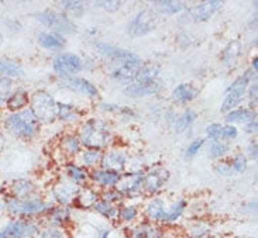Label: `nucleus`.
<instances>
[{
    "label": "nucleus",
    "mask_w": 258,
    "mask_h": 238,
    "mask_svg": "<svg viewBox=\"0 0 258 238\" xmlns=\"http://www.w3.org/2000/svg\"><path fill=\"white\" fill-rule=\"evenodd\" d=\"M109 73L119 84L130 85L134 82L136 72L141 62H112L109 61Z\"/></svg>",
    "instance_id": "4468645a"
},
{
    "label": "nucleus",
    "mask_w": 258,
    "mask_h": 238,
    "mask_svg": "<svg viewBox=\"0 0 258 238\" xmlns=\"http://www.w3.org/2000/svg\"><path fill=\"white\" fill-rule=\"evenodd\" d=\"M139 217V209L136 206H121L117 213V218L124 224H132Z\"/></svg>",
    "instance_id": "a19ab883"
},
{
    "label": "nucleus",
    "mask_w": 258,
    "mask_h": 238,
    "mask_svg": "<svg viewBox=\"0 0 258 238\" xmlns=\"http://www.w3.org/2000/svg\"><path fill=\"white\" fill-rule=\"evenodd\" d=\"M61 149L63 151V154L67 156H75L81 152L82 145H81V141L78 138L77 135L74 134H67L61 138Z\"/></svg>",
    "instance_id": "72a5a7b5"
},
{
    "label": "nucleus",
    "mask_w": 258,
    "mask_h": 238,
    "mask_svg": "<svg viewBox=\"0 0 258 238\" xmlns=\"http://www.w3.org/2000/svg\"><path fill=\"white\" fill-rule=\"evenodd\" d=\"M257 154H258V145L257 141H251L248 145H247V149H245V158L247 160H252L255 161L257 160Z\"/></svg>",
    "instance_id": "864d4df0"
},
{
    "label": "nucleus",
    "mask_w": 258,
    "mask_h": 238,
    "mask_svg": "<svg viewBox=\"0 0 258 238\" xmlns=\"http://www.w3.org/2000/svg\"><path fill=\"white\" fill-rule=\"evenodd\" d=\"M48 225H55V227H63L65 223L71 221L72 217V209L70 206H55L48 211Z\"/></svg>",
    "instance_id": "a878e982"
},
{
    "label": "nucleus",
    "mask_w": 258,
    "mask_h": 238,
    "mask_svg": "<svg viewBox=\"0 0 258 238\" xmlns=\"http://www.w3.org/2000/svg\"><path fill=\"white\" fill-rule=\"evenodd\" d=\"M99 200H100V193L96 189L89 188V186L81 188L79 192H78L77 199H75L78 206L79 207H84V209H89V207L93 209V206L98 203Z\"/></svg>",
    "instance_id": "bb28decb"
},
{
    "label": "nucleus",
    "mask_w": 258,
    "mask_h": 238,
    "mask_svg": "<svg viewBox=\"0 0 258 238\" xmlns=\"http://www.w3.org/2000/svg\"><path fill=\"white\" fill-rule=\"evenodd\" d=\"M30 109L40 124H51L58 117V102L47 91H37L30 96Z\"/></svg>",
    "instance_id": "20e7f679"
},
{
    "label": "nucleus",
    "mask_w": 258,
    "mask_h": 238,
    "mask_svg": "<svg viewBox=\"0 0 258 238\" xmlns=\"http://www.w3.org/2000/svg\"><path fill=\"white\" fill-rule=\"evenodd\" d=\"M5 210H7L10 214L20 218H31L37 214H44L48 213L54 206L51 202L42 200L40 196L28 197V199H13L7 197L3 203Z\"/></svg>",
    "instance_id": "7ed1b4c3"
},
{
    "label": "nucleus",
    "mask_w": 258,
    "mask_h": 238,
    "mask_svg": "<svg viewBox=\"0 0 258 238\" xmlns=\"http://www.w3.org/2000/svg\"><path fill=\"white\" fill-rule=\"evenodd\" d=\"M12 93H13V79L0 76V107L6 106Z\"/></svg>",
    "instance_id": "37998d69"
},
{
    "label": "nucleus",
    "mask_w": 258,
    "mask_h": 238,
    "mask_svg": "<svg viewBox=\"0 0 258 238\" xmlns=\"http://www.w3.org/2000/svg\"><path fill=\"white\" fill-rule=\"evenodd\" d=\"M62 9L67 12V13L75 17V19H79L82 17V14L85 13V9H86V3L84 2H62L61 3Z\"/></svg>",
    "instance_id": "79ce46f5"
},
{
    "label": "nucleus",
    "mask_w": 258,
    "mask_h": 238,
    "mask_svg": "<svg viewBox=\"0 0 258 238\" xmlns=\"http://www.w3.org/2000/svg\"><path fill=\"white\" fill-rule=\"evenodd\" d=\"M241 51H243L241 42L238 40H233L227 44V47L222 52V62L229 68L236 66L240 61V58H241Z\"/></svg>",
    "instance_id": "393cba45"
},
{
    "label": "nucleus",
    "mask_w": 258,
    "mask_h": 238,
    "mask_svg": "<svg viewBox=\"0 0 258 238\" xmlns=\"http://www.w3.org/2000/svg\"><path fill=\"white\" fill-rule=\"evenodd\" d=\"M215 172H216L219 176L234 175V174H233V169H231L230 161H222V160L215 165Z\"/></svg>",
    "instance_id": "3c124183"
},
{
    "label": "nucleus",
    "mask_w": 258,
    "mask_h": 238,
    "mask_svg": "<svg viewBox=\"0 0 258 238\" xmlns=\"http://www.w3.org/2000/svg\"><path fill=\"white\" fill-rule=\"evenodd\" d=\"M186 207H188V202H186V199L179 197L176 202L172 203L171 207H168L165 224H174L175 221H176V220H179V217H181L182 214L185 213Z\"/></svg>",
    "instance_id": "f704fd0d"
},
{
    "label": "nucleus",
    "mask_w": 258,
    "mask_h": 238,
    "mask_svg": "<svg viewBox=\"0 0 258 238\" xmlns=\"http://www.w3.org/2000/svg\"><path fill=\"white\" fill-rule=\"evenodd\" d=\"M203 144H205V140H203V138H196V140H194L192 142H189V145L186 147V151H185V158H186V160H192V158L201 151V148L203 147Z\"/></svg>",
    "instance_id": "09e8293b"
},
{
    "label": "nucleus",
    "mask_w": 258,
    "mask_h": 238,
    "mask_svg": "<svg viewBox=\"0 0 258 238\" xmlns=\"http://www.w3.org/2000/svg\"><path fill=\"white\" fill-rule=\"evenodd\" d=\"M92 47L98 54L106 56L112 62H141V58L137 54L127 51V49L119 48V47L107 44V42L95 41L92 42Z\"/></svg>",
    "instance_id": "1a4fd4ad"
},
{
    "label": "nucleus",
    "mask_w": 258,
    "mask_h": 238,
    "mask_svg": "<svg viewBox=\"0 0 258 238\" xmlns=\"http://www.w3.org/2000/svg\"><path fill=\"white\" fill-rule=\"evenodd\" d=\"M35 20L42 23L44 26L52 30V33L63 35L75 33V26L71 21V19L67 14L59 13L55 10H44V12H37L34 13Z\"/></svg>",
    "instance_id": "0eeeda50"
},
{
    "label": "nucleus",
    "mask_w": 258,
    "mask_h": 238,
    "mask_svg": "<svg viewBox=\"0 0 258 238\" xmlns=\"http://www.w3.org/2000/svg\"><path fill=\"white\" fill-rule=\"evenodd\" d=\"M78 155H79V165L84 167L85 169H89L96 168L98 165H100L103 152L95 148H85V149H81V152Z\"/></svg>",
    "instance_id": "cd10ccee"
},
{
    "label": "nucleus",
    "mask_w": 258,
    "mask_h": 238,
    "mask_svg": "<svg viewBox=\"0 0 258 238\" xmlns=\"http://www.w3.org/2000/svg\"><path fill=\"white\" fill-rule=\"evenodd\" d=\"M257 68H258V56H254L251 61V69L254 72H257Z\"/></svg>",
    "instance_id": "13d9d810"
},
{
    "label": "nucleus",
    "mask_w": 258,
    "mask_h": 238,
    "mask_svg": "<svg viewBox=\"0 0 258 238\" xmlns=\"http://www.w3.org/2000/svg\"><path fill=\"white\" fill-rule=\"evenodd\" d=\"M199 95V91L192 84H181L175 88L171 93V100L175 105L185 106L195 100Z\"/></svg>",
    "instance_id": "aec40b11"
},
{
    "label": "nucleus",
    "mask_w": 258,
    "mask_h": 238,
    "mask_svg": "<svg viewBox=\"0 0 258 238\" xmlns=\"http://www.w3.org/2000/svg\"><path fill=\"white\" fill-rule=\"evenodd\" d=\"M127 155L126 149L123 148H110L102 155V161H100V167L102 169L106 171H112L116 174H123L127 167Z\"/></svg>",
    "instance_id": "9b49d317"
},
{
    "label": "nucleus",
    "mask_w": 258,
    "mask_h": 238,
    "mask_svg": "<svg viewBox=\"0 0 258 238\" xmlns=\"http://www.w3.org/2000/svg\"><path fill=\"white\" fill-rule=\"evenodd\" d=\"M89 179L95 183L96 186H100L103 189H112L116 186V183L119 182L120 174L112 172V171H106V169H93L89 174Z\"/></svg>",
    "instance_id": "6ab92c4d"
},
{
    "label": "nucleus",
    "mask_w": 258,
    "mask_h": 238,
    "mask_svg": "<svg viewBox=\"0 0 258 238\" xmlns=\"http://www.w3.org/2000/svg\"><path fill=\"white\" fill-rule=\"evenodd\" d=\"M3 128L7 134L13 135L19 140H33L40 133L41 124L31 112L30 107H26L20 112L6 114L3 120Z\"/></svg>",
    "instance_id": "f257e3e1"
},
{
    "label": "nucleus",
    "mask_w": 258,
    "mask_h": 238,
    "mask_svg": "<svg viewBox=\"0 0 258 238\" xmlns=\"http://www.w3.org/2000/svg\"><path fill=\"white\" fill-rule=\"evenodd\" d=\"M40 223L33 218H14L0 228V238H34Z\"/></svg>",
    "instance_id": "423d86ee"
},
{
    "label": "nucleus",
    "mask_w": 258,
    "mask_h": 238,
    "mask_svg": "<svg viewBox=\"0 0 258 238\" xmlns=\"http://www.w3.org/2000/svg\"><path fill=\"white\" fill-rule=\"evenodd\" d=\"M167 203L164 199L161 197H154L148 203H147L146 209H144V214H146L147 220L154 224H165V218H167Z\"/></svg>",
    "instance_id": "f3484780"
},
{
    "label": "nucleus",
    "mask_w": 258,
    "mask_h": 238,
    "mask_svg": "<svg viewBox=\"0 0 258 238\" xmlns=\"http://www.w3.org/2000/svg\"><path fill=\"white\" fill-rule=\"evenodd\" d=\"M82 186H78L77 183L71 182L70 179L61 181L56 185H54L52 188V197L55 199V202L58 204L62 206H70L71 203L75 202V199L78 196V192Z\"/></svg>",
    "instance_id": "2eb2a0df"
},
{
    "label": "nucleus",
    "mask_w": 258,
    "mask_h": 238,
    "mask_svg": "<svg viewBox=\"0 0 258 238\" xmlns=\"http://www.w3.org/2000/svg\"><path fill=\"white\" fill-rule=\"evenodd\" d=\"M2 42H3V35L0 34V44H2Z\"/></svg>",
    "instance_id": "052dcab7"
},
{
    "label": "nucleus",
    "mask_w": 258,
    "mask_h": 238,
    "mask_svg": "<svg viewBox=\"0 0 258 238\" xmlns=\"http://www.w3.org/2000/svg\"><path fill=\"white\" fill-rule=\"evenodd\" d=\"M210 232V225L205 221H195L189 228V235L194 238L206 237Z\"/></svg>",
    "instance_id": "a18cd8bd"
},
{
    "label": "nucleus",
    "mask_w": 258,
    "mask_h": 238,
    "mask_svg": "<svg viewBox=\"0 0 258 238\" xmlns=\"http://www.w3.org/2000/svg\"><path fill=\"white\" fill-rule=\"evenodd\" d=\"M99 109H100L102 112H109V113L116 112V113H119L120 106L119 105H112V103H100V105H99Z\"/></svg>",
    "instance_id": "6e6d98bb"
},
{
    "label": "nucleus",
    "mask_w": 258,
    "mask_h": 238,
    "mask_svg": "<svg viewBox=\"0 0 258 238\" xmlns=\"http://www.w3.org/2000/svg\"><path fill=\"white\" fill-rule=\"evenodd\" d=\"M78 138L85 148L103 149L112 141V128L103 119H89L79 128Z\"/></svg>",
    "instance_id": "f03ea898"
},
{
    "label": "nucleus",
    "mask_w": 258,
    "mask_h": 238,
    "mask_svg": "<svg viewBox=\"0 0 258 238\" xmlns=\"http://www.w3.org/2000/svg\"><path fill=\"white\" fill-rule=\"evenodd\" d=\"M230 161V165H231V169H233V174L234 175H238V174H243L247 171V167H248V160L245 158V155L243 152H238L236 154Z\"/></svg>",
    "instance_id": "c03bdc74"
},
{
    "label": "nucleus",
    "mask_w": 258,
    "mask_h": 238,
    "mask_svg": "<svg viewBox=\"0 0 258 238\" xmlns=\"http://www.w3.org/2000/svg\"><path fill=\"white\" fill-rule=\"evenodd\" d=\"M30 103V96L24 89H17L13 91L12 96L9 98L6 103V109L10 113L20 112L23 109H26Z\"/></svg>",
    "instance_id": "c85d7f7f"
},
{
    "label": "nucleus",
    "mask_w": 258,
    "mask_h": 238,
    "mask_svg": "<svg viewBox=\"0 0 258 238\" xmlns=\"http://www.w3.org/2000/svg\"><path fill=\"white\" fill-rule=\"evenodd\" d=\"M257 89H258L257 82H252V84L248 85V88H247V93H245V96L250 99L252 103H255V102H257Z\"/></svg>",
    "instance_id": "5fc2aeb1"
},
{
    "label": "nucleus",
    "mask_w": 258,
    "mask_h": 238,
    "mask_svg": "<svg viewBox=\"0 0 258 238\" xmlns=\"http://www.w3.org/2000/svg\"><path fill=\"white\" fill-rule=\"evenodd\" d=\"M9 190H10L9 197H13V199H28V197L38 196L33 182H30L27 179H16L10 183Z\"/></svg>",
    "instance_id": "4be33fe9"
},
{
    "label": "nucleus",
    "mask_w": 258,
    "mask_h": 238,
    "mask_svg": "<svg viewBox=\"0 0 258 238\" xmlns=\"http://www.w3.org/2000/svg\"><path fill=\"white\" fill-rule=\"evenodd\" d=\"M109 235H110V230H105V231H102V234L96 238H109Z\"/></svg>",
    "instance_id": "bf43d9fd"
},
{
    "label": "nucleus",
    "mask_w": 258,
    "mask_h": 238,
    "mask_svg": "<svg viewBox=\"0 0 258 238\" xmlns=\"http://www.w3.org/2000/svg\"><path fill=\"white\" fill-rule=\"evenodd\" d=\"M58 85L63 88V89H68L71 92H75L79 95H84L86 98L89 99H96L99 96L98 88L95 85L89 82L88 79L79 76H68V77H59V82Z\"/></svg>",
    "instance_id": "f8f14e48"
},
{
    "label": "nucleus",
    "mask_w": 258,
    "mask_h": 238,
    "mask_svg": "<svg viewBox=\"0 0 258 238\" xmlns=\"http://www.w3.org/2000/svg\"><path fill=\"white\" fill-rule=\"evenodd\" d=\"M100 200H105V202H109V203L117 206V204L123 203L124 197L121 196L114 188H112V189H105L100 193Z\"/></svg>",
    "instance_id": "49530a36"
},
{
    "label": "nucleus",
    "mask_w": 258,
    "mask_h": 238,
    "mask_svg": "<svg viewBox=\"0 0 258 238\" xmlns=\"http://www.w3.org/2000/svg\"><path fill=\"white\" fill-rule=\"evenodd\" d=\"M37 42L41 48L47 49V51H61L65 47V38L61 34L56 33H41L37 38Z\"/></svg>",
    "instance_id": "b1692460"
},
{
    "label": "nucleus",
    "mask_w": 258,
    "mask_h": 238,
    "mask_svg": "<svg viewBox=\"0 0 258 238\" xmlns=\"http://www.w3.org/2000/svg\"><path fill=\"white\" fill-rule=\"evenodd\" d=\"M230 152V145L226 141H213L209 145L208 154L212 160H222Z\"/></svg>",
    "instance_id": "ea45409f"
},
{
    "label": "nucleus",
    "mask_w": 258,
    "mask_h": 238,
    "mask_svg": "<svg viewBox=\"0 0 258 238\" xmlns=\"http://www.w3.org/2000/svg\"><path fill=\"white\" fill-rule=\"evenodd\" d=\"M62 123H77L78 120H81V112L78 110V107H75L71 103H58V117Z\"/></svg>",
    "instance_id": "473e14b6"
},
{
    "label": "nucleus",
    "mask_w": 258,
    "mask_h": 238,
    "mask_svg": "<svg viewBox=\"0 0 258 238\" xmlns=\"http://www.w3.org/2000/svg\"><path fill=\"white\" fill-rule=\"evenodd\" d=\"M154 6H155V12L172 16V14H178L181 13L182 10H185L186 3L178 2V0H160V2H154Z\"/></svg>",
    "instance_id": "2f4dec72"
},
{
    "label": "nucleus",
    "mask_w": 258,
    "mask_h": 238,
    "mask_svg": "<svg viewBox=\"0 0 258 238\" xmlns=\"http://www.w3.org/2000/svg\"><path fill=\"white\" fill-rule=\"evenodd\" d=\"M93 210L107 220H116L117 213H119V207L109 203V202H105V200H99L98 203L93 206Z\"/></svg>",
    "instance_id": "58836bf2"
},
{
    "label": "nucleus",
    "mask_w": 258,
    "mask_h": 238,
    "mask_svg": "<svg viewBox=\"0 0 258 238\" xmlns=\"http://www.w3.org/2000/svg\"><path fill=\"white\" fill-rule=\"evenodd\" d=\"M257 127H258V124H257V119H254V120H251V121H248V123H247V124H245V133L247 134H255L257 133Z\"/></svg>",
    "instance_id": "4d7b16f0"
},
{
    "label": "nucleus",
    "mask_w": 258,
    "mask_h": 238,
    "mask_svg": "<svg viewBox=\"0 0 258 238\" xmlns=\"http://www.w3.org/2000/svg\"><path fill=\"white\" fill-rule=\"evenodd\" d=\"M0 75H3L5 77H13L21 76L23 75V68L20 63L10 61V59H5L0 58Z\"/></svg>",
    "instance_id": "e433bc0d"
},
{
    "label": "nucleus",
    "mask_w": 258,
    "mask_h": 238,
    "mask_svg": "<svg viewBox=\"0 0 258 238\" xmlns=\"http://www.w3.org/2000/svg\"><path fill=\"white\" fill-rule=\"evenodd\" d=\"M223 2H216V0H210V2H202L198 3L195 6L189 7L188 16L194 21H208L217 12L222 10Z\"/></svg>",
    "instance_id": "dca6fc26"
},
{
    "label": "nucleus",
    "mask_w": 258,
    "mask_h": 238,
    "mask_svg": "<svg viewBox=\"0 0 258 238\" xmlns=\"http://www.w3.org/2000/svg\"><path fill=\"white\" fill-rule=\"evenodd\" d=\"M160 24V16L153 9H146L141 10L140 13L136 14V17L132 19L127 24V34L137 38L143 35L150 34Z\"/></svg>",
    "instance_id": "39448f33"
},
{
    "label": "nucleus",
    "mask_w": 258,
    "mask_h": 238,
    "mask_svg": "<svg viewBox=\"0 0 258 238\" xmlns=\"http://www.w3.org/2000/svg\"><path fill=\"white\" fill-rule=\"evenodd\" d=\"M128 238H164V230L158 224H154L150 221L140 223L130 227Z\"/></svg>",
    "instance_id": "a211bd4d"
},
{
    "label": "nucleus",
    "mask_w": 258,
    "mask_h": 238,
    "mask_svg": "<svg viewBox=\"0 0 258 238\" xmlns=\"http://www.w3.org/2000/svg\"><path fill=\"white\" fill-rule=\"evenodd\" d=\"M65 174H67V179H70L71 182L77 183L78 186H82L84 183L89 181L88 169H85L84 167H81L78 164H67Z\"/></svg>",
    "instance_id": "7c9ffc66"
},
{
    "label": "nucleus",
    "mask_w": 258,
    "mask_h": 238,
    "mask_svg": "<svg viewBox=\"0 0 258 238\" xmlns=\"http://www.w3.org/2000/svg\"><path fill=\"white\" fill-rule=\"evenodd\" d=\"M52 69L59 77L75 76L84 69V61L72 52H61L52 61Z\"/></svg>",
    "instance_id": "6e6552de"
},
{
    "label": "nucleus",
    "mask_w": 258,
    "mask_h": 238,
    "mask_svg": "<svg viewBox=\"0 0 258 238\" xmlns=\"http://www.w3.org/2000/svg\"><path fill=\"white\" fill-rule=\"evenodd\" d=\"M160 72L161 66L158 63L150 62L144 63V65H140L139 69L136 72L134 82L136 84H153V82H157Z\"/></svg>",
    "instance_id": "5701e85b"
},
{
    "label": "nucleus",
    "mask_w": 258,
    "mask_h": 238,
    "mask_svg": "<svg viewBox=\"0 0 258 238\" xmlns=\"http://www.w3.org/2000/svg\"><path fill=\"white\" fill-rule=\"evenodd\" d=\"M161 89V84L153 82V84H133L127 85L124 88V95L130 96V98H146V96H153L155 93H158Z\"/></svg>",
    "instance_id": "412c9836"
},
{
    "label": "nucleus",
    "mask_w": 258,
    "mask_h": 238,
    "mask_svg": "<svg viewBox=\"0 0 258 238\" xmlns=\"http://www.w3.org/2000/svg\"><path fill=\"white\" fill-rule=\"evenodd\" d=\"M93 5L103 9L106 12H109V13H113V12H117L121 7V2H119V0H107V2H105L103 0V2H95Z\"/></svg>",
    "instance_id": "8fccbe9b"
},
{
    "label": "nucleus",
    "mask_w": 258,
    "mask_h": 238,
    "mask_svg": "<svg viewBox=\"0 0 258 238\" xmlns=\"http://www.w3.org/2000/svg\"><path fill=\"white\" fill-rule=\"evenodd\" d=\"M238 130L234 124H224L223 126V141H233L237 138Z\"/></svg>",
    "instance_id": "603ef678"
},
{
    "label": "nucleus",
    "mask_w": 258,
    "mask_h": 238,
    "mask_svg": "<svg viewBox=\"0 0 258 238\" xmlns=\"http://www.w3.org/2000/svg\"><path fill=\"white\" fill-rule=\"evenodd\" d=\"M143 181H144V172L141 171H133L124 175H120L119 182L116 183L114 189L124 197H139L143 193Z\"/></svg>",
    "instance_id": "9d476101"
},
{
    "label": "nucleus",
    "mask_w": 258,
    "mask_h": 238,
    "mask_svg": "<svg viewBox=\"0 0 258 238\" xmlns=\"http://www.w3.org/2000/svg\"><path fill=\"white\" fill-rule=\"evenodd\" d=\"M254 119H257V113L251 109H234V110L224 114V120L227 124H233V123L247 124L248 121Z\"/></svg>",
    "instance_id": "c756f323"
},
{
    "label": "nucleus",
    "mask_w": 258,
    "mask_h": 238,
    "mask_svg": "<svg viewBox=\"0 0 258 238\" xmlns=\"http://www.w3.org/2000/svg\"><path fill=\"white\" fill-rule=\"evenodd\" d=\"M169 179V172L164 167H155L150 169L147 174H144V181H143V192L148 195H155L160 190L164 189Z\"/></svg>",
    "instance_id": "ddd939ff"
},
{
    "label": "nucleus",
    "mask_w": 258,
    "mask_h": 238,
    "mask_svg": "<svg viewBox=\"0 0 258 238\" xmlns=\"http://www.w3.org/2000/svg\"><path fill=\"white\" fill-rule=\"evenodd\" d=\"M195 120H196V114L194 110H186V112H183L181 116H178L176 120H175V123H174L175 133L181 134V133H185V131H188V130H190V127L194 126Z\"/></svg>",
    "instance_id": "c9c22d12"
},
{
    "label": "nucleus",
    "mask_w": 258,
    "mask_h": 238,
    "mask_svg": "<svg viewBox=\"0 0 258 238\" xmlns=\"http://www.w3.org/2000/svg\"><path fill=\"white\" fill-rule=\"evenodd\" d=\"M206 137L212 141H223V124L213 123L206 127Z\"/></svg>",
    "instance_id": "de8ad7c7"
},
{
    "label": "nucleus",
    "mask_w": 258,
    "mask_h": 238,
    "mask_svg": "<svg viewBox=\"0 0 258 238\" xmlns=\"http://www.w3.org/2000/svg\"><path fill=\"white\" fill-rule=\"evenodd\" d=\"M34 238H68V234L63 227H55V225H41Z\"/></svg>",
    "instance_id": "4c0bfd02"
}]
</instances>
